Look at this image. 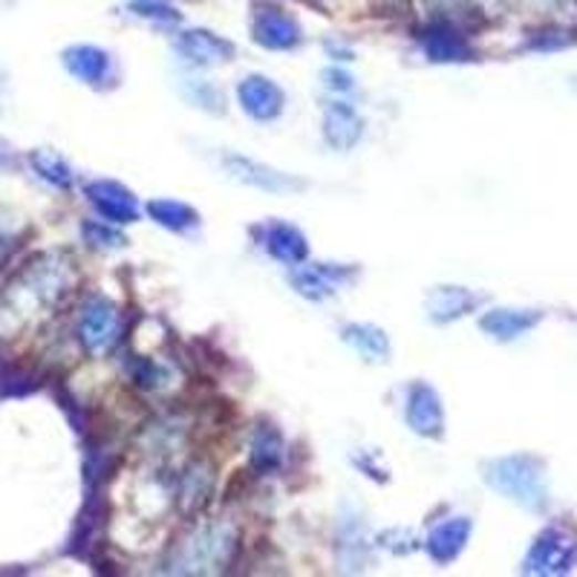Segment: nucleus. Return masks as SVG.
<instances>
[{
    "label": "nucleus",
    "mask_w": 577,
    "mask_h": 577,
    "mask_svg": "<svg viewBox=\"0 0 577 577\" xmlns=\"http://www.w3.org/2000/svg\"><path fill=\"white\" fill-rule=\"evenodd\" d=\"M223 165H226V171L235 176L237 183L255 185V188H260V190L284 194V190L300 188V183H295V179H289V176L266 168V165H260V162H255V159H246V156H226Z\"/></svg>",
    "instance_id": "obj_11"
},
{
    "label": "nucleus",
    "mask_w": 577,
    "mask_h": 577,
    "mask_svg": "<svg viewBox=\"0 0 577 577\" xmlns=\"http://www.w3.org/2000/svg\"><path fill=\"white\" fill-rule=\"evenodd\" d=\"M147 212L159 226L171 228V231H188L199 223L197 212L185 203H176V199H156V203L147 205Z\"/></svg>",
    "instance_id": "obj_20"
},
{
    "label": "nucleus",
    "mask_w": 577,
    "mask_h": 577,
    "mask_svg": "<svg viewBox=\"0 0 577 577\" xmlns=\"http://www.w3.org/2000/svg\"><path fill=\"white\" fill-rule=\"evenodd\" d=\"M280 460H284V442H280L278 431H271V427L257 431L251 439V465L266 474V471L278 468Z\"/></svg>",
    "instance_id": "obj_21"
},
{
    "label": "nucleus",
    "mask_w": 577,
    "mask_h": 577,
    "mask_svg": "<svg viewBox=\"0 0 577 577\" xmlns=\"http://www.w3.org/2000/svg\"><path fill=\"white\" fill-rule=\"evenodd\" d=\"M176 50L183 52L185 59L197 61V64H217V61H228L235 55V47L208 30L183 32L176 41Z\"/></svg>",
    "instance_id": "obj_12"
},
{
    "label": "nucleus",
    "mask_w": 577,
    "mask_h": 577,
    "mask_svg": "<svg viewBox=\"0 0 577 577\" xmlns=\"http://www.w3.org/2000/svg\"><path fill=\"white\" fill-rule=\"evenodd\" d=\"M237 99H240V107L257 122H271L284 110V90L264 75L243 79L240 87H237Z\"/></svg>",
    "instance_id": "obj_4"
},
{
    "label": "nucleus",
    "mask_w": 577,
    "mask_h": 577,
    "mask_svg": "<svg viewBox=\"0 0 577 577\" xmlns=\"http://www.w3.org/2000/svg\"><path fill=\"white\" fill-rule=\"evenodd\" d=\"M323 133L332 147H352L364 133V122L347 102H336L327 107L323 116Z\"/></svg>",
    "instance_id": "obj_14"
},
{
    "label": "nucleus",
    "mask_w": 577,
    "mask_h": 577,
    "mask_svg": "<svg viewBox=\"0 0 577 577\" xmlns=\"http://www.w3.org/2000/svg\"><path fill=\"white\" fill-rule=\"evenodd\" d=\"M87 197L95 205V212L102 214L110 223H133L140 217V208H136V197L131 190L122 188L119 183H90L87 185Z\"/></svg>",
    "instance_id": "obj_9"
},
{
    "label": "nucleus",
    "mask_w": 577,
    "mask_h": 577,
    "mask_svg": "<svg viewBox=\"0 0 577 577\" xmlns=\"http://www.w3.org/2000/svg\"><path fill=\"white\" fill-rule=\"evenodd\" d=\"M231 548H235V528L226 526V523L197 528L179 548L174 571H188V575L217 571L228 560Z\"/></svg>",
    "instance_id": "obj_2"
},
{
    "label": "nucleus",
    "mask_w": 577,
    "mask_h": 577,
    "mask_svg": "<svg viewBox=\"0 0 577 577\" xmlns=\"http://www.w3.org/2000/svg\"><path fill=\"white\" fill-rule=\"evenodd\" d=\"M422 47L433 61H465L471 55L468 44L447 23H433L422 32Z\"/></svg>",
    "instance_id": "obj_17"
},
{
    "label": "nucleus",
    "mask_w": 577,
    "mask_h": 577,
    "mask_svg": "<svg viewBox=\"0 0 577 577\" xmlns=\"http://www.w3.org/2000/svg\"><path fill=\"white\" fill-rule=\"evenodd\" d=\"M136 381H140V388L145 390H159L162 384L168 381V373H165L156 361H142V364L136 367Z\"/></svg>",
    "instance_id": "obj_26"
},
{
    "label": "nucleus",
    "mask_w": 577,
    "mask_h": 577,
    "mask_svg": "<svg viewBox=\"0 0 577 577\" xmlns=\"http://www.w3.org/2000/svg\"><path fill=\"white\" fill-rule=\"evenodd\" d=\"M84 237L95 249H122L125 246V237L119 235L116 228H107V223H87Z\"/></svg>",
    "instance_id": "obj_25"
},
{
    "label": "nucleus",
    "mask_w": 577,
    "mask_h": 577,
    "mask_svg": "<svg viewBox=\"0 0 577 577\" xmlns=\"http://www.w3.org/2000/svg\"><path fill=\"white\" fill-rule=\"evenodd\" d=\"M133 9H136V16L151 18V21H159V23L179 21V12H174L171 7H162V3H156V0H140Z\"/></svg>",
    "instance_id": "obj_27"
},
{
    "label": "nucleus",
    "mask_w": 577,
    "mask_h": 577,
    "mask_svg": "<svg viewBox=\"0 0 577 577\" xmlns=\"http://www.w3.org/2000/svg\"><path fill=\"white\" fill-rule=\"evenodd\" d=\"M471 534V523L465 517H451L445 523H439L427 537V555L436 563H451L453 557H460Z\"/></svg>",
    "instance_id": "obj_13"
},
{
    "label": "nucleus",
    "mask_w": 577,
    "mask_h": 577,
    "mask_svg": "<svg viewBox=\"0 0 577 577\" xmlns=\"http://www.w3.org/2000/svg\"><path fill=\"white\" fill-rule=\"evenodd\" d=\"M352 275H356V271L343 269V266L318 264V266H307V269H295L292 275H289V280H292V286L303 295V298L323 300L336 292L338 286L350 284Z\"/></svg>",
    "instance_id": "obj_8"
},
{
    "label": "nucleus",
    "mask_w": 577,
    "mask_h": 577,
    "mask_svg": "<svg viewBox=\"0 0 577 577\" xmlns=\"http://www.w3.org/2000/svg\"><path fill=\"white\" fill-rule=\"evenodd\" d=\"M424 3L442 16H465L462 9H468V0H424Z\"/></svg>",
    "instance_id": "obj_28"
},
{
    "label": "nucleus",
    "mask_w": 577,
    "mask_h": 577,
    "mask_svg": "<svg viewBox=\"0 0 577 577\" xmlns=\"http://www.w3.org/2000/svg\"><path fill=\"white\" fill-rule=\"evenodd\" d=\"M323 79H329L327 84L332 90H350L352 87V81H350V75L347 73H338V70H329L327 75H323Z\"/></svg>",
    "instance_id": "obj_29"
},
{
    "label": "nucleus",
    "mask_w": 577,
    "mask_h": 577,
    "mask_svg": "<svg viewBox=\"0 0 577 577\" xmlns=\"http://www.w3.org/2000/svg\"><path fill=\"white\" fill-rule=\"evenodd\" d=\"M255 235L260 246L280 264L298 266L309 251L307 237L300 235L295 226H289V223H266V226L257 228Z\"/></svg>",
    "instance_id": "obj_7"
},
{
    "label": "nucleus",
    "mask_w": 577,
    "mask_h": 577,
    "mask_svg": "<svg viewBox=\"0 0 577 577\" xmlns=\"http://www.w3.org/2000/svg\"><path fill=\"white\" fill-rule=\"evenodd\" d=\"M404 419H408L410 431H416L419 436H442V404H439L436 390L427 388V384H413L408 393V408H404Z\"/></svg>",
    "instance_id": "obj_5"
},
{
    "label": "nucleus",
    "mask_w": 577,
    "mask_h": 577,
    "mask_svg": "<svg viewBox=\"0 0 577 577\" xmlns=\"http://www.w3.org/2000/svg\"><path fill=\"white\" fill-rule=\"evenodd\" d=\"M476 303H480V298L471 295L468 289H460V286H439V289L431 292V298H427V315H431L436 323H445L453 321V318L468 315Z\"/></svg>",
    "instance_id": "obj_16"
},
{
    "label": "nucleus",
    "mask_w": 577,
    "mask_h": 577,
    "mask_svg": "<svg viewBox=\"0 0 577 577\" xmlns=\"http://www.w3.org/2000/svg\"><path fill=\"white\" fill-rule=\"evenodd\" d=\"M32 165H35L38 174L44 176L47 183L55 185V188H70V183H73V174L66 168V162L61 159L59 154H52V151H38V154H32Z\"/></svg>",
    "instance_id": "obj_23"
},
{
    "label": "nucleus",
    "mask_w": 577,
    "mask_h": 577,
    "mask_svg": "<svg viewBox=\"0 0 577 577\" xmlns=\"http://www.w3.org/2000/svg\"><path fill=\"white\" fill-rule=\"evenodd\" d=\"M343 341L352 343L367 361H388L390 356L388 336L381 329L370 327V323H350V327H343Z\"/></svg>",
    "instance_id": "obj_18"
},
{
    "label": "nucleus",
    "mask_w": 577,
    "mask_h": 577,
    "mask_svg": "<svg viewBox=\"0 0 577 577\" xmlns=\"http://www.w3.org/2000/svg\"><path fill=\"white\" fill-rule=\"evenodd\" d=\"M532 323H534V318L512 312V309H497V312H491L483 318V329L485 332H491L494 338H514L517 332H523L526 327H532Z\"/></svg>",
    "instance_id": "obj_22"
},
{
    "label": "nucleus",
    "mask_w": 577,
    "mask_h": 577,
    "mask_svg": "<svg viewBox=\"0 0 577 577\" xmlns=\"http://www.w3.org/2000/svg\"><path fill=\"white\" fill-rule=\"evenodd\" d=\"M64 66L84 84H104L110 75V55L99 47L79 44L64 52Z\"/></svg>",
    "instance_id": "obj_15"
},
{
    "label": "nucleus",
    "mask_w": 577,
    "mask_h": 577,
    "mask_svg": "<svg viewBox=\"0 0 577 577\" xmlns=\"http://www.w3.org/2000/svg\"><path fill=\"white\" fill-rule=\"evenodd\" d=\"M255 41L269 50H292L300 41V27L280 9H260L255 18Z\"/></svg>",
    "instance_id": "obj_10"
},
{
    "label": "nucleus",
    "mask_w": 577,
    "mask_h": 577,
    "mask_svg": "<svg viewBox=\"0 0 577 577\" xmlns=\"http://www.w3.org/2000/svg\"><path fill=\"white\" fill-rule=\"evenodd\" d=\"M566 563H569V540H563V537H557V534L552 532L534 546L532 557H528V569L557 571L566 569Z\"/></svg>",
    "instance_id": "obj_19"
},
{
    "label": "nucleus",
    "mask_w": 577,
    "mask_h": 577,
    "mask_svg": "<svg viewBox=\"0 0 577 577\" xmlns=\"http://www.w3.org/2000/svg\"><path fill=\"white\" fill-rule=\"evenodd\" d=\"M212 491V474L203 468H190L183 476V491H179V499L185 503V508H194V505L205 503V494Z\"/></svg>",
    "instance_id": "obj_24"
},
{
    "label": "nucleus",
    "mask_w": 577,
    "mask_h": 577,
    "mask_svg": "<svg viewBox=\"0 0 577 577\" xmlns=\"http://www.w3.org/2000/svg\"><path fill=\"white\" fill-rule=\"evenodd\" d=\"M119 332H122V321L113 303L104 298L87 300V307L81 309L79 318V338L90 352H104L116 343Z\"/></svg>",
    "instance_id": "obj_3"
},
{
    "label": "nucleus",
    "mask_w": 577,
    "mask_h": 577,
    "mask_svg": "<svg viewBox=\"0 0 577 577\" xmlns=\"http://www.w3.org/2000/svg\"><path fill=\"white\" fill-rule=\"evenodd\" d=\"M488 480L494 488L505 491L508 497L532 503L537 499L540 488H537V474L528 468V460H503L488 465Z\"/></svg>",
    "instance_id": "obj_6"
},
{
    "label": "nucleus",
    "mask_w": 577,
    "mask_h": 577,
    "mask_svg": "<svg viewBox=\"0 0 577 577\" xmlns=\"http://www.w3.org/2000/svg\"><path fill=\"white\" fill-rule=\"evenodd\" d=\"M70 284H73V275H70V266L64 260L41 257L32 266H27L21 278L9 286V309H3V312H18L21 318H27V315H35L38 309L55 307L70 292Z\"/></svg>",
    "instance_id": "obj_1"
}]
</instances>
